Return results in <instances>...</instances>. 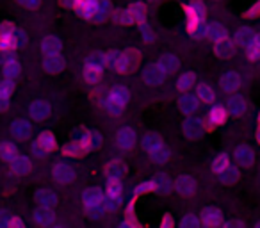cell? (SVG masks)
<instances>
[{"instance_id": "cell-7", "label": "cell", "mask_w": 260, "mask_h": 228, "mask_svg": "<svg viewBox=\"0 0 260 228\" xmlns=\"http://www.w3.org/2000/svg\"><path fill=\"white\" fill-rule=\"evenodd\" d=\"M226 116H228L226 109H224L223 105H214L212 111H210V114H209V120H207L203 125H205L207 131H212L214 127L224 123V121H226Z\"/></svg>"}, {"instance_id": "cell-31", "label": "cell", "mask_w": 260, "mask_h": 228, "mask_svg": "<svg viewBox=\"0 0 260 228\" xmlns=\"http://www.w3.org/2000/svg\"><path fill=\"white\" fill-rule=\"evenodd\" d=\"M20 153L13 143H0V159L6 160V162H11L13 159H16Z\"/></svg>"}, {"instance_id": "cell-8", "label": "cell", "mask_w": 260, "mask_h": 228, "mask_svg": "<svg viewBox=\"0 0 260 228\" xmlns=\"http://www.w3.org/2000/svg\"><path fill=\"white\" fill-rule=\"evenodd\" d=\"M9 164H11V173L16 175V177H25V175H29L30 170H32V162H30V159L29 157H23V155H18Z\"/></svg>"}, {"instance_id": "cell-23", "label": "cell", "mask_w": 260, "mask_h": 228, "mask_svg": "<svg viewBox=\"0 0 260 228\" xmlns=\"http://www.w3.org/2000/svg\"><path fill=\"white\" fill-rule=\"evenodd\" d=\"M2 70H4V79H9V80H16L20 77V72H22L20 62L16 61L15 57H11L9 61H6L4 64H2Z\"/></svg>"}, {"instance_id": "cell-61", "label": "cell", "mask_w": 260, "mask_h": 228, "mask_svg": "<svg viewBox=\"0 0 260 228\" xmlns=\"http://www.w3.org/2000/svg\"><path fill=\"white\" fill-rule=\"evenodd\" d=\"M256 41H258V43H260V34H258V36H256Z\"/></svg>"}, {"instance_id": "cell-1", "label": "cell", "mask_w": 260, "mask_h": 228, "mask_svg": "<svg viewBox=\"0 0 260 228\" xmlns=\"http://www.w3.org/2000/svg\"><path fill=\"white\" fill-rule=\"evenodd\" d=\"M82 202H84V209H86V212L89 216H98L104 210V207H102V203H104V192L96 187L87 189L82 196Z\"/></svg>"}, {"instance_id": "cell-34", "label": "cell", "mask_w": 260, "mask_h": 228, "mask_svg": "<svg viewBox=\"0 0 260 228\" xmlns=\"http://www.w3.org/2000/svg\"><path fill=\"white\" fill-rule=\"evenodd\" d=\"M228 111H230V114H234V116H241V114H244V111H246L244 98L232 96L230 100H228Z\"/></svg>"}, {"instance_id": "cell-45", "label": "cell", "mask_w": 260, "mask_h": 228, "mask_svg": "<svg viewBox=\"0 0 260 228\" xmlns=\"http://www.w3.org/2000/svg\"><path fill=\"white\" fill-rule=\"evenodd\" d=\"M155 191L164 192V194L171 191V182L168 180V177H157L155 178Z\"/></svg>"}, {"instance_id": "cell-32", "label": "cell", "mask_w": 260, "mask_h": 228, "mask_svg": "<svg viewBox=\"0 0 260 228\" xmlns=\"http://www.w3.org/2000/svg\"><path fill=\"white\" fill-rule=\"evenodd\" d=\"M207 38H210L212 41H219V40L228 38V32L219 23H209V25H207Z\"/></svg>"}, {"instance_id": "cell-36", "label": "cell", "mask_w": 260, "mask_h": 228, "mask_svg": "<svg viewBox=\"0 0 260 228\" xmlns=\"http://www.w3.org/2000/svg\"><path fill=\"white\" fill-rule=\"evenodd\" d=\"M102 77V66H93V64H86L84 68V80L89 84H96Z\"/></svg>"}, {"instance_id": "cell-19", "label": "cell", "mask_w": 260, "mask_h": 228, "mask_svg": "<svg viewBox=\"0 0 260 228\" xmlns=\"http://www.w3.org/2000/svg\"><path fill=\"white\" fill-rule=\"evenodd\" d=\"M235 160H237L241 166L248 168L255 162V153H253V150L248 148V146H239V148L235 150Z\"/></svg>"}, {"instance_id": "cell-22", "label": "cell", "mask_w": 260, "mask_h": 228, "mask_svg": "<svg viewBox=\"0 0 260 228\" xmlns=\"http://www.w3.org/2000/svg\"><path fill=\"white\" fill-rule=\"evenodd\" d=\"M79 139L87 146V148H98L102 145V136L94 131H82L79 136Z\"/></svg>"}, {"instance_id": "cell-51", "label": "cell", "mask_w": 260, "mask_h": 228, "mask_svg": "<svg viewBox=\"0 0 260 228\" xmlns=\"http://www.w3.org/2000/svg\"><path fill=\"white\" fill-rule=\"evenodd\" d=\"M16 2L25 9H36L41 4V0H16Z\"/></svg>"}, {"instance_id": "cell-52", "label": "cell", "mask_w": 260, "mask_h": 228, "mask_svg": "<svg viewBox=\"0 0 260 228\" xmlns=\"http://www.w3.org/2000/svg\"><path fill=\"white\" fill-rule=\"evenodd\" d=\"M246 16H248V18H256V16H260V0L246 11Z\"/></svg>"}, {"instance_id": "cell-53", "label": "cell", "mask_w": 260, "mask_h": 228, "mask_svg": "<svg viewBox=\"0 0 260 228\" xmlns=\"http://www.w3.org/2000/svg\"><path fill=\"white\" fill-rule=\"evenodd\" d=\"M189 8H191L192 11H194L198 16H203V15H205V6H203L202 2H192V4L189 6Z\"/></svg>"}, {"instance_id": "cell-3", "label": "cell", "mask_w": 260, "mask_h": 228, "mask_svg": "<svg viewBox=\"0 0 260 228\" xmlns=\"http://www.w3.org/2000/svg\"><path fill=\"white\" fill-rule=\"evenodd\" d=\"M16 27L11 22L0 25V50H16Z\"/></svg>"}, {"instance_id": "cell-43", "label": "cell", "mask_w": 260, "mask_h": 228, "mask_svg": "<svg viewBox=\"0 0 260 228\" xmlns=\"http://www.w3.org/2000/svg\"><path fill=\"white\" fill-rule=\"evenodd\" d=\"M109 11H111V2H109V0H98V11H96L94 20H96V22L104 20L105 16L109 15Z\"/></svg>"}, {"instance_id": "cell-26", "label": "cell", "mask_w": 260, "mask_h": 228, "mask_svg": "<svg viewBox=\"0 0 260 228\" xmlns=\"http://www.w3.org/2000/svg\"><path fill=\"white\" fill-rule=\"evenodd\" d=\"M157 64H159L160 68H162L164 72H166L168 75H170V73H173L175 70L178 68V64H180V62H178L177 55H173V54H164L162 57H160L159 61H157Z\"/></svg>"}, {"instance_id": "cell-50", "label": "cell", "mask_w": 260, "mask_h": 228, "mask_svg": "<svg viewBox=\"0 0 260 228\" xmlns=\"http://www.w3.org/2000/svg\"><path fill=\"white\" fill-rule=\"evenodd\" d=\"M9 221H11V214L6 209H0V228H9Z\"/></svg>"}, {"instance_id": "cell-6", "label": "cell", "mask_w": 260, "mask_h": 228, "mask_svg": "<svg viewBox=\"0 0 260 228\" xmlns=\"http://www.w3.org/2000/svg\"><path fill=\"white\" fill-rule=\"evenodd\" d=\"M205 132V125L200 118H189V120L184 121V134L191 139H198L203 136Z\"/></svg>"}, {"instance_id": "cell-44", "label": "cell", "mask_w": 260, "mask_h": 228, "mask_svg": "<svg viewBox=\"0 0 260 228\" xmlns=\"http://www.w3.org/2000/svg\"><path fill=\"white\" fill-rule=\"evenodd\" d=\"M246 52H248V57L251 59V61H256V59L260 57V43L256 41V38L246 47Z\"/></svg>"}, {"instance_id": "cell-62", "label": "cell", "mask_w": 260, "mask_h": 228, "mask_svg": "<svg viewBox=\"0 0 260 228\" xmlns=\"http://www.w3.org/2000/svg\"><path fill=\"white\" fill-rule=\"evenodd\" d=\"M256 228H260V221H258V223H256Z\"/></svg>"}, {"instance_id": "cell-27", "label": "cell", "mask_w": 260, "mask_h": 228, "mask_svg": "<svg viewBox=\"0 0 260 228\" xmlns=\"http://www.w3.org/2000/svg\"><path fill=\"white\" fill-rule=\"evenodd\" d=\"M62 152H64V155H68V157H80L86 152H89V148H87L80 139H77V141H73V143H68Z\"/></svg>"}, {"instance_id": "cell-59", "label": "cell", "mask_w": 260, "mask_h": 228, "mask_svg": "<svg viewBox=\"0 0 260 228\" xmlns=\"http://www.w3.org/2000/svg\"><path fill=\"white\" fill-rule=\"evenodd\" d=\"M170 226H173V217L171 216H166L162 219V228H170Z\"/></svg>"}, {"instance_id": "cell-35", "label": "cell", "mask_w": 260, "mask_h": 228, "mask_svg": "<svg viewBox=\"0 0 260 228\" xmlns=\"http://www.w3.org/2000/svg\"><path fill=\"white\" fill-rule=\"evenodd\" d=\"M196 98L205 102V104H212V102L216 100V94H214V89L210 86L200 84V86L196 87Z\"/></svg>"}, {"instance_id": "cell-28", "label": "cell", "mask_w": 260, "mask_h": 228, "mask_svg": "<svg viewBox=\"0 0 260 228\" xmlns=\"http://www.w3.org/2000/svg\"><path fill=\"white\" fill-rule=\"evenodd\" d=\"M255 38H256V34L253 32L249 27H241V29L237 30V34H235V43H237L239 47L246 48L253 40H255Z\"/></svg>"}, {"instance_id": "cell-56", "label": "cell", "mask_w": 260, "mask_h": 228, "mask_svg": "<svg viewBox=\"0 0 260 228\" xmlns=\"http://www.w3.org/2000/svg\"><path fill=\"white\" fill-rule=\"evenodd\" d=\"M32 155L34 157H40V159H43V157L47 155V152H45L43 148H40V146H38L36 143H34V145H32Z\"/></svg>"}, {"instance_id": "cell-20", "label": "cell", "mask_w": 260, "mask_h": 228, "mask_svg": "<svg viewBox=\"0 0 260 228\" xmlns=\"http://www.w3.org/2000/svg\"><path fill=\"white\" fill-rule=\"evenodd\" d=\"M11 134L16 139H27L30 136V123L25 120H16L11 125Z\"/></svg>"}, {"instance_id": "cell-17", "label": "cell", "mask_w": 260, "mask_h": 228, "mask_svg": "<svg viewBox=\"0 0 260 228\" xmlns=\"http://www.w3.org/2000/svg\"><path fill=\"white\" fill-rule=\"evenodd\" d=\"M36 203L40 207H43V209H54L55 203H57V198H55L54 192L48 191V189H40V191L36 192Z\"/></svg>"}, {"instance_id": "cell-21", "label": "cell", "mask_w": 260, "mask_h": 228, "mask_svg": "<svg viewBox=\"0 0 260 228\" xmlns=\"http://www.w3.org/2000/svg\"><path fill=\"white\" fill-rule=\"evenodd\" d=\"M116 139H118V145L121 146V148L128 150L130 146H134V143H136V132L132 131V128L125 127L118 132V138Z\"/></svg>"}, {"instance_id": "cell-5", "label": "cell", "mask_w": 260, "mask_h": 228, "mask_svg": "<svg viewBox=\"0 0 260 228\" xmlns=\"http://www.w3.org/2000/svg\"><path fill=\"white\" fill-rule=\"evenodd\" d=\"M143 79H145V82L150 84V86H155V84H160L168 79V73L155 62V64H150L148 68L145 70Z\"/></svg>"}, {"instance_id": "cell-46", "label": "cell", "mask_w": 260, "mask_h": 228, "mask_svg": "<svg viewBox=\"0 0 260 228\" xmlns=\"http://www.w3.org/2000/svg\"><path fill=\"white\" fill-rule=\"evenodd\" d=\"M155 191V180H150V182H143L136 187V196L139 194H145V192H152Z\"/></svg>"}, {"instance_id": "cell-33", "label": "cell", "mask_w": 260, "mask_h": 228, "mask_svg": "<svg viewBox=\"0 0 260 228\" xmlns=\"http://www.w3.org/2000/svg\"><path fill=\"white\" fill-rule=\"evenodd\" d=\"M217 177H219V180L223 182V184L232 185L234 182L239 180V170H237V168H234V166H230V164H228V166L224 168V170L221 171V173H217Z\"/></svg>"}, {"instance_id": "cell-41", "label": "cell", "mask_w": 260, "mask_h": 228, "mask_svg": "<svg viewBox=\"0 0 260 228\" xmlns=\"http://www.w3.org/2000/svg\"><path fill=\"white\" fill-rule=\"evenodd\" d=\"M230 164V157L226 155V153H219V155L214 159V162H212V171L214 173H221V171L224 170V168Z\"/></svg>"}, {"instance_id": "cell-49", "label": "cell", "mask_w": 260, "mask_h": 228, "mask_svg": "<svg viewBox=\"0 0 260 228\" xmlns=\"http://www.w3.org/2000/svg\"><path fill=\"white\" fill-rule=\"evenodd\" d=\"M118 203H119L118 198H111V196H107V198H104V203H102V207H104L105 210H116Z\"/></svg>"}, {"instance_id": "cell-42", "label": "cell", "mask_w": 260, "mask_h": 228, "mask_svg": "<svg viewBox=\"0 0 260 228\" xmlns=\"http://www.w3.org/2000/svg\"><path fill=\"white\" fill-rule=\"evenodd\" d=\"M150 155H152V159L155 160V162L164 164V162H168V159H170V150L162 145L160 148H157L153 153H150Z\"/></svg>"}, {"instance_id": "cell-39", "label": "cell", "mask_w": 260, "mask_h": 228, "mask_svg": "<svg viewBox=\"0 0 260 228\" xmlns=\"http://www.w3.org/2000/svg\"><path fill=\"white\" fill-rule=\"evenodd\" d=\"M121 192H123V187H121V182H119V178H109L107 196L119 200V198H121Z\"/></svg>"}, {"instance_id": "cell-4", "label": "cell", "mask_w": 260, "mask_h": 228, "mask_svg": "<svg viewBox=\"0 0 260 228\" xmlns=\"http://www.w3.org/2000/svg\"><path fill=\"white\" fill-rule=\"evenodd\" d=\"M52 177H54V180L59 182V184H70V182L73 180V177H75V173H73V168L70 166V164L57 162L52 168Z\"/></svg>"}, {"instance_id": "cell-9", "label": "cell", "mask_w": 260, "mask_h": 228, "mask_svg": "<svg viewBox=\"0 0 260 228\" xmlns=\"http://www.w3.org/2000/svg\"><path fill=\"white\" fill-rule=\"evenodd\" d=\"M29 114L34 121H43L45 118H48V114H50V105H48L47 102L36 100L29 105Z\"/></svg>"}, {"instance_id": "cell-10", "label": "cell", "mask_w": 260, "mask_h": 228, "mask_svg": "<svg viewBox=\"0 0 260 228\" xmlns=\"http://www.w3.org/2000/svg\"><path fill=\"white\" fill-rule=\"evenodd\" d=\"M64 59L61 57V54H55V55H45L43 59V68L47 70L48 73H59L62 72L64 68Z\"/></svg>"}, {"instance_id": "cell-30", "label": "cell", "mask_w": 260, "mask_h": 228, "mask_svg": "<svg viewBox=\"0 0 260 228\" xmlns=\"http://www.w3.org/2000/svg\"><path fill=\"white\" fill-rule=\"evenodd\" d=\"M125 171H126V168L121 160H112V162H109L107 168H105L107 178H121L123 175H125Z\"/></svg>"}, {"instance_id": "cell-13", "label": "cell", "mask_w": 260, "mask_h": 228, "mask_svg": "<svg viewBox=\"0 0 260 228\" xmlns=\"http://www.w3.org/2000/svg\"><path fill=\"white\" fill-rule=\"evenodd\" d=\"M175 189H177V192H180V194L184 196H191L196 192V182L194 178L191 177H180L177 182H175Z\"/></svg>"}, {"instance_id": "cell-48", "label": "cell", "mask_w": 260, "mask_h": 228, "mask_svg": "<svg viewBox=\"0 0 260 228\" xmlns=\"http://www.w3.org/2000/svg\"><path fill=\"white\" fill-rule=\"evenodd\" d=\"M180 224L184 228H198L200 226V219L196 216H192V214H187V216H184V219H182Z\"/></svg>"}, {"instance_id": "cell-15", "label": "cell", "mask_w": 260, "mask_h": 228, "mask_svg": "<svg viewBox=\"0 0 260 228\" xmlns=\"http://www.w3.org/2000/svg\"><path fill=\"white\" fill-rule=\"evenodd\" d=\"M221 87H223L226 93H234L241 87V77L234 72H228L221 77Z\"/></svg>"}, {"instance_id": "cell-25", "label": "cell", "mask_w": 260, "mask_h": 228, "mask_svg": "<svg viewBox=\"0 0 260 228\" xmlns=\"http://www.w3.org/2000/svg\"><path fill=\"white\" fill-rule=\"evenodd\" d=\"M178 105H180V111L184 112V114H192V112H196V109H198L200 100L194 94H184V96L180 98V102H178Z\"/></svg>"}, {"instance_id": "cell-29", "label": "cell", "mask_w": 260, "mask_h": 228, "mask_svg": "<svg viewBox=\"0 0 260 228\" xmlns=\"http://www.w3.org/2000/svg\"><path fill=\"white\" fill-rule=\"evenodd\" d=\"M221 212L217 209H212V207H209V209H205L202 212V221L205 224H209V226H217V224L221 223Z\"/></svg>"}, {"instance_id": "cell-47", "label": "cell", "mask_w": 260, "mask_h": 228, "mask_svg": "<svg viewBox=\"0 0 260 228\" xmlns=\"http://www.w3.org/2000/svg\"><path fill=\"white\" fill-rule=\"evenodd\" d=\"M86 64L102 66V68H104V64H105V54H102V52H94L93 55H89V59H87Z\"/></svg>"}, {"instance_id": "cell-54", "label": "cell", "mask_w": 260, "mask_h": 228, "mask_svg": "<svg viewBox=\"0 0 260 228\" xmlns=\"http://www.w3.org/2000/svg\"><path fill=\"white\" fill-rule=\"evenodd\" d=\"M116 20H118L119 23H125V25H126V23H130L128 11H126V9H125V11H119L118 15H116Z\"/></svg>"}, {"instance_id": "cell-58", "label": "cell", "mask_w": 260, "mask_h": 228, "mask_svg": "<svg viewBox=\"0 0 260 228\" xmlns=\"http://www.w3.org/2000/svg\"><path fill=\"white\" fill-rule=\"evenodd\" d=\"M80 0H61V4L66 6V8H72V9H77Z\"/></svg>"}, {"instance_id": "cell-24", "label": "cell", "mask_w": 260, "mask_h": 228, "mask_svg": "<svg viewBox=\"0 0 260 228\" xmlns=\"http://www.w3.org/2000/svg\"><path fill=\"white\" fill-rule=\"evenodd\" d=\"M36 145L40 146V148H43L47 153H50V152H54V150H55L57 143H55V138H54V134H52V132H41V134L38 136V139H36Z\"/></svg>"}, {"instance_id": "cell-12", "label": "cell", "mask_w": 260, "mask_h": 228, "mask_svg": "<svg viewBox=\"0 0 260 228\" xmlns=\"http://www.w3.org/2000/svg\"><path fill=\"white\" fill-rule=\"evenodd\" d=\"M75 11H79L80 15L84 16V18L94 20V16H96V11H98V0H80Z\"/></svg>"}, {"instance_id": "cell-37", "label": "cell", "mask_w": 260, "mask_h": 228, "mask_svg": "<svg viewBox=\"0 0 260 228\" xmlns=\"http://www.w3.org/2000/svg\"><path fill=\"white\" fill-rule=\"evenodd\" d=\"M160 146H162V139H160L157 134H148V136H145V139H143V148H145L148 153H153L157 148H160Z\"/></svg>"}, {"instance_id": "cell-55", "label": "cell", "mask_w": 260, "mask_h": 228, "mask_svg": "<svg viewBox=\"0 0 260 228\" xmlns=\"http://www.w3.org/2000/svg\"><path fill=\"white\" fill-rule=\"evenodd\" d=\"M141 30H143V38H145V40H148V41L153 40V32H152V29H150L148 25L141 23Z\"/></svg>"}, {"instance_id": "cell-38", "label": "cell", "mask_w": 260, "mask_h": 228, "mask_svg": "<svg viewBox=\"0 0 260 228\" xmlns=\"http://www.w3.org/2000/svg\"><path fill=\"white\" fill-rule=\"evenodd\" d=\"M194 80H196V77H194V73H192V72L184 73V75L178 79L177 89L178 91H189V89H191V86H194Z\"/></svg>"}, {"instance_id": "cell-14", "label": "cell", "mask_w": 260, "mask_h": 228, "mask_svg": "<svg viewBox=\"0 0 260 228\" xmlns=\"http://www.w3.org/2000/svg\"><path fill=\"white\" fill-rule=\"evenodd\" d=\"M214 54L221 59H228L234 54V41H230L228 38L219 41H214Z\"/></svg>"}, {"instance_id": "cell-11", "label": "cell", "mask_w": 260, "mask_h": 228, "mask_svg": "<svg viewBox=\"0 0 260 228\" xmlns=\"http://www.w3.org/2000/svg\"><path fill=\"white\" fill-rule=\"evenodd\" d=\"M32 217H34V223L40 224V226H50V224L55 223V216H54V212H52V209H43V207H40L38 210H34Z\"/></svg>"}, {"instance_id": "cell-16", "label": "cell", "mask_w": 260, "mask_h": 228, "mask_svg": "<svg viewBox=\"0 0 260 228\" xmlns=\"http://www.w3.org/2000/svg\"><path fill=\"white\" fill-rule=\"evenodd\" d=\"M61 41L57 40L55 36H47L43 38L41 41V52L43 55H55V54H61Z\"/></svg>"}, {"instance_id": "cell-18", "label": "cell", "mask_w": 260, "mask_h": 228, "mask_svg": "<svg viewBox=\"0 0 260 228\" xmlns=\"http://www.w3.org/2000/svg\"><path fill=\"white\" fill-rule=\"evenodd\" d=\"M128 16H130V23H145V18H146V9L141 2H134V4L130 6L128 9Z\"/></svg>"}, {"instance_id": "cell-40", "label": "cell", "mask_w": 260, "mask_h": 228, "mask_svg": "<svg viewBox=\"0 0 260 228\" xmlns=\"http://www.w3.org/2000/svg\"><path fill=\"white\" fill-rule=\"evenodd\" d=\"M13 89H15V80L4 79L0 82V98L2 100H9L13 94Z\"/></svg>"}, {"instance_id": "cell-2", "label": "cell", "mask_w": 260, "mask_h": 228, "mask_svg": "<svg viewBox=\"0 0 260 228\" xmlns=\"http://www.w3.org/2000/svg\"><path fill=\"white\" fill-rule=\"evenodd\" d=\"M128 104V91L125 87H114L105 98V105L111 112H121Z\"/></svg>"}, {"instance_id": "cell-60", "label": "cell", "mask_w": 260, "mask_h": 228, "mask_svg": "<svg viewBox=\"0 0 260 228\" xmlns=\"http://www.w3.org/2000/svg\"><path fill=\"white\" fill-rule=\"evenodd\" d=\"M256 141L260 143V128H258V132H256Z\"/></svg>"}, {"instance_id": "cell-57", "label": "cell", "mask_w": 260, "mask_h": 228, "mask_svg": "<svg viewBox=\"0 0 260 228\" xmlns=\"http://www.w3.org/2000/svg\"><path fill=\"white\" fill-rule=\"evenodd\" d=\"M23 226V221L16 216H11V221H9V228H22Z\"/></svg>"}]
</instances>
